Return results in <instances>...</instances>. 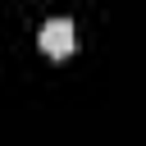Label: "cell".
<instances>
[{
    "label": "cell",
    "mask_w": 146,
    "mask_h": 146,
    "mask_svg": "<svg viewBox=\"0 0 146 146\" xmlns=\"http://www.w3.org/2000/svg\"><path fill=\"white\" fill-rule=\"evenodd\" d=\"M36 46H41L50 59H64V55H73V50H78V27H73V18H50V23L41 27Z\"/></svg>",
    "instance_id": "6da1fadb"
}]
</instances>
